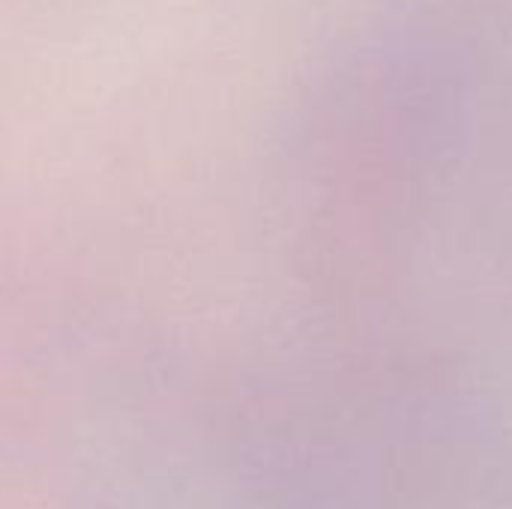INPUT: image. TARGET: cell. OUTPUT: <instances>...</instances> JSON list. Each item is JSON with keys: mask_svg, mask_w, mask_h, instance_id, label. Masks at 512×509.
<instances>
[]
</instances>
